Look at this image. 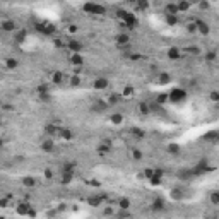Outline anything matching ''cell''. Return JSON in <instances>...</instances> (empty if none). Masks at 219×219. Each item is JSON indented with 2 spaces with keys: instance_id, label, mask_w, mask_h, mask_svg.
Instances as JSON below:
<instances>
[{
  "instance_id": "1",
  "label": "cell",
  "mask_w": 219,
  "mask_h": 219,
  "mask_svg": "<svg viewBox=\"0 0 219 219\" xmlns=\"http://www.w3.org/2000/svg\"><path fill=\"white\" fill-rule=\"evenodd\" d=\"M185 98H187V92L183 91V89H173V91L168 94V99H171V101H175V103L183 101Z\"/></svg>"
},
{
  "instance_id": "2",
  "label": "cell",
  "mask_w": 219,
  "mask_h": 219,
  "mask_svg": "<svg viewBox=\"0 0 219 219\" xmlns=\"http://www.w3.org/2000/svg\"><path fill=\"white\" fill-rule=\"evenodd\" d=\"M53 149H55V142L52 139H45L41 142V151H45V152H52Z\"/></svg>"
},
{
  "instance_id": "3",
  "label": "cell",
  "mask_w": 219,
  "mask_h": 219,
  "mask_svg": "<svg viewBox=\"0 0 219 219\" xmlns=\"http://www.w3.org/2000/svg\"><path fill=\"white\" fill-rule=\"evenodd\" d=\"M67 46H69L70 52H74V53H79L80 50H82V43L75 41V39H70V41L67 43Z\"/></svg>"
},
{
  "instance_id": "4",
  "label": "cell",
  "mask_w": 219,
  "mask_h": 219,
  "mask_svg": "<svg viewBox=\"0 0 219 219\" xmlns=\"http://www.w3.org/2000/svg\"><path fill=\"white\" fill-rule=\"evenodd\" d=\"M106 87H108V79L99 77V79L94 80V89H106Z\"/></svg>"
},
{
  "instance_id": "5",
  "label": "cell",
  "mask_w": 219,
  "mask_h": 219,
  "mask_svg": "<svg viewBox=\"0 0 219 219\" xmlns=\"http://www.w3.org/2000/svg\"><path fill=\"white\" fill-rule=\"evenodd\" d=\"M26 31L24 29H21V31H14V41L16 43H24V39H26Z\"/></svg>"
},
{
  "instance_id": "6",
  "label": "cell",
  "mask_w": 219,
  "mask_h": 219,
  "mask_svg": "<svg viewBox=\"0 0 219 219\" xmlns=\"http://www.w3.org/2000/svg\"><path fill=\"white\" fill-rule=\"evenodd\" d=\"M2 29L4 31H17V26H16V22L14 21H5V22H2Z\"/></svg>"
},
{
  "instance_id": "7",
  "label": "cell",
  "mask_w": 219,
  "mask_h": 219,
  "mask_svg": "<svg viewBox=\"0 0 219 219\" xmlns=\"http://www.w3.org/2000/svg\"><path fill=\"white\" fill-rule=\"evenodd\" d=\"M82 62H84V58H82V55H79V53H74L72 57H70V64L75 65V67H80Z\"/></svg>"
},
{
  "instance_id": "8",
  "label": "cell",
  "mask_w": 219,
  "mask_h": 219,
  "mask_svg": "<svg viewBox=\"0 0 219 219\" xmlns=\"http://www.w3.org/2000/svg\"><path fill=\"white\" fill-rule=\"evenodd\" d=\"M110 122L113 125H120V123H123V115L122 113H113L111 117H110Z\"/></svg>"
},
{
  "instance_id": "9",
  "label": "cell",
  "mask_w": 219,
  "mask_h": 219,
  "mask_svg": "<svg viewBox=\"0 0 219 219\" xmlns=\"http://www.w3.org/2000/svg\"><path fill=\"white\" fill-rule=\"evenodd\" d=\"M105 110H108V103H105V101H98L96 105L92 106V111H98V113L105 111Z\"/></svg>"
},
{
  "instance_id": "10",
  "label": "cell",
  "mask_w": 219,
  "mask_h": 219,
  "mask_svg": "<svg viewBox=\"0 0 219 219\" xmlns=\"http://www.w3.org/2000/svg\"><path fill=\"white\" fill-rule=\"evenodd\" d=\"M98 151H99V154H108L110 151H111V142H105V144H101L99 147H98Z\"/></svg>"
},
{
  "instance_id": "11",
  "label": "cell",
  "mask_w": 219,
  "mask_h": 219,
  "mask_svg": "<svg viewBox=\"0 0 219 219\" xmlns=\"http://www.w3.org/2000/svg\"><path fill=\"white\" fill-rule=\"evenodd\" d=\"M164 14H177L178 16V5L177 4H168L164 7Z\"/></svg>"
},
{
  "instance_id": "12",
  "label": "cell",
  "mask_w": 219,
  "mask_h": 219,
  "mask_svg": "<svg viewBox=\"0 0 219 219\" xmlns=\"http://www.w3.org/2000/svg\"><path fill=\"white\" fill-rule=\"evenodd\" d=\"M58 134L62 135V139H65V140L74 139V134H72V130H67V128H64V130H58Z\"/></svg>"
},
{
  "instance_id": "13",
  "label": "cell",
  "mask_w": 219,
  "mask_h": 219,
  "mask_svg": "<svg viewBox=\"0 0 219 219\" xmlns=\"http://www.w3.org/2000/svg\"><path fill=\"white\" fill-rule=\"evenodd\" d=\"M168 57H170L171 60H177L178 57H180V50L177 48V46H173V48L168 50Z\"/></svg>"
},
{
  "instance_id": "14",
  "label": "cell",
  "mask_w": 219,
  "mask_h": 219,
  "mask_svg": "<svg viewBox=\"0 0 219 219\" xmlns=\"http://www.w3.org/2000/svg\"><path fill=\"white\" fill-rule=\"evenodd\" d=\"M27 212H29V205H27V204H19V205H17V214L27 216Z\"/></svg>"
},
{
  "instance_id": "15",
  "label": "cell",
  "mask_w": 219,
  "mask_h": 219,
  "mask_svg": "<svg viewBox=\"0 0 219 219\" xmlns=\"http://www.w3.org/2000/svg\"><path fill=\"white\" fill-rule=\"evenodd\" d=\"M166 22H168L170 26L177 24V22H178V16H177V14H166Z\"/></svg>"
},
{
  "instance_id": "16",
  "label": "cell",
  "mask_w": 219,
  "mask_h": 219,
  "mask_svg": "<svg viewBox=\"0 0 219 219\" xmlns=\"http://www.w3.org/2000/svg\"><path fill=\"white\" fill-rule=\"evenodd\" d=\"M87 204H89V205H92V207H96V205H99V204H101V197L92 195V197L87 199Z\"/></svg>"
},
{
  "instance_id": "17",
  "label": "cell",
  "mask_w": 219,
  "mask_h": 219,
  "mask_svg": "<svg viewBox=\"0 0 219 219\" xmlns=\"http://www.w3.org/2000/svg\"><path fill=\"white\" fill-rule=\"evenodd\" d=\"M152 209H154V211H163V209H164V202H163L161 199H156L154 204H152Z\"/></svg>"
},
{
  "instance_id": "18",
  "label": "cell",
  "mask_w": 219,
  "mask_h": 219,
  "mask_svg": "<svg viewBox=\"0 0 219 219\" xmlns=\"http://www.w3.org/2000/svg\"><path fill=\"white\" fill-rule=\"evenodd\" d=\"M195 26L199 27V31L202 33V34H207V33H209V26L205 24V22H200V21H199L197 24H195Z\"/></svg>"
},
{
  "instance_id": "19",
  "label": "cell",
  "mask_w": 219,
  "mask_h": 219,
  "mask_svg": "<svg viewBox=\"0 0 219 219\" xmlns=\"http://www.w3.org/2000/svg\"><path fill=\"white\" fill-rule=\"evenodd\" d=\"M122 101V96L120 94H111L110 96V99H108V105H117V103Z\"/></svg>"
},
{
  "instance_id": "20",
  "label": "cell",
  "mask_w": 219,
  "mask_h": 219,
  "mask_svg": "<svg viewBox=\"0 0 219 219\" xmlns=\"http://www.w3.org/2000/svg\"><path fill=\"white\" fill-rule=\"evenodd\" d=\"M72 182V171H64L62 175V183H70Z\"/></svg>"
},
{
  "instance_id": "21",
  "label": "cell",
  "mask_w": 219,
  "mask_h": 219,
  "mask_svg": "<svg viewBox=\"0 0 219 219\" xmlns=\"http://www.w3.org/2000/svg\"><path fill=\"white\" fill-rule=\"evenodd\" d=\"M130 132H132V135H135V139H144V132H142L140 128L134 127L132 130H130Z\"/></svg>"
},
{
  "instance_id": "22",
  "label": "cell",
  "mask_w": 219,
  "mask_h": 219,
  "mask_svg": "<svg viewBox=\"0 0 219 219\" xmlns=\"http://www.w3.org/2000/svg\"><path fill=\"white\" fill-rule=\"evenodd\" d=\"M46 134H50V135L58 134V128L55 127V123H50V125H46Z\"/></svg>"
},
{
  "instance_id": "23",
  "label": "cell",
  "mask_w": 219,
  "mask_h": 219,
  "mask_svg": "<svg viewBox=\"0 0 219 219\" xmlns=\"http://www.w3.org/2000/svg\"><path fill=\"white\" fill-rule=\"evenodd\" d=\"M5 67H7V69H9V70H14V69H16V67H17V60H14V58H9V60H7V62H5Z\"/></svg>"
},
{
  "instance_id": "24",
  "label": "cell",
  "mask_w": 219,
  "mask_h": 219,
  "mask_svg": "<svg viewBox=\"0 0 219 219\" xmlns=\"http://www.w3.org/2000/svg\"><path fill=\"white\" fill-rule=\"evenodd\" d=\"M177 5H178V12H183V11H188V7H190V4L183 0V2H180V4H177Z\"/></svg>"
},
{
  "instance_id": "25",
  "label": "cell",
  "mask_w": 219,
  "mask_h": 219,
  "mask_svg": "<svg viewBox=\"0 0 219 219\" xmlns=\"http://www.w3.org/2000/svg\"><path fill=\"white\" fill-rule=\"evenodd\" d=\"M52 80H53L55 84H62V80H64V77H62V74L60 72H55L53 77H52Z\"/></svg>"
},
{
  "instance_id": "26",
  "label": "cell",
  "mask_w": 219,
  "mask_h": 219,
  "mask_svg": "<svg viewBox=\"0 0 219 219\" xmlns=\"http://www.w3.org/2000/svg\"><path fill=\"white\" fill-rule=\"evenodd\" d=\"M22 183H24L26 187H34V183H36V182H34V178H33V177H26L24 180H22Z\"/></svg>"
},
{
  "instance_id": "27",
  "label": "cell",
  "mask_w": 219,
  "mask_h": 219,
  "mask_svg": "<svg viewBox=\"0 0 219 219\" xmlns=\"http://www.w3.org/2000/svg\"><path fill=\"white\" fill-rule=\"evenodd\" d=\"M105 7H101V5H98V4H94V12H92V14H98V16H103V14H105Z\"/></svg>"
},
{
  "instance_id": "28",
  "label": "cell",
  "mask_w": 219,
  "mask_h": 219,
  "mask_svg": "<svg viewBox=\"0 0 219 219\" xmlns=\"http://www.w3.org/2000/svg\"><path fill=\"white\" fill-rule=\"evenodd\" d=\"M82 11L87 12V14H92V12H94V4H84Z\"/></svg>"
},
{
  "instance_id": "29",
  "label": "cell",
  "mask_w": 219,
  "mask_h": 219,
  "mask_svg": "<svg viewBox=\"0 0 219 219\" xmlns=\"http://www.w3.org/2000/svg\"><path fill=\"white\" fill-rule=\"evenodd\" d=\"M168 151H170L171 154H178V151H180V145H178V144H170V145H168Z\"/></svg>"
},
{
  "instance_id": "30",
  "label": "cell",
  "mask_w": 219,
  "mask_h": 219,
  "mask_svg": "<svg viewBox=\"0 0 219 219\" xmlns=\"http://www.w3.org/2000/svg\"><path fill=\"white\" fill-rule=\"evenodd\" d=\"M118 205H120L122 209H128V207H130V200H128V199H120Z\"/></svg>"
},
{
  "instance_id": "31",
  "label": "cell",
  "mask_w": 219,
  "mask_h": 219,
  "mask_svg": "<svg viewBox=\"0 0 219 219\" xmlns=\"http://www.w3.org/2000/svg\"><path fill=\"white\" fill-rule=\"evenodd\" d=\"M117 41H118V45H127V43H128V36H127V34H120V36L117 38Z\"/></svg>"
},
{
  "instance_id": "32",
  "label": "cell",
  "mask_w": 219,
  "mask_h": 219,
  "mask_svg": "<svg viewBox=\"0 0 219 219\" xmlns=\"http://www.w3.org/2000/svg\"><path fill=\"white\" fill-rule=\"evenodd\" d=\"M211 202H212L214 205H217V204H219V193L217 192H212V193H211Z\"/></svg>"
},
{
  "instance_id": "33",
  "label": "cell",
  "mask_w": 219,
  "mask_h": 219,
  "mask_svg": "<svg viewBox=\"0 0 219 219\" xmlns=\"http://www.w3.org/2000/svg\"><path fill=\"white\" fill-rule=\"evenodd\" d=\"M149 182L152 183V185H159V183H161V177H158V175H152V177L149 178Z\"/></svg>"
},
{
  "instance_id": "34",
  "label": "cell",
  "mask_w": 219,
  "mask_h": 219,
  "mask_svg": "<svg viewBox=\"0 0 219 219\" xmlns=\"http://www.w3.org/2000/svg\"><path fill=\"white\" fill-rule=\"evenodd\" d=\"M159 80H161V84H168L170 82V74H161Z\"/></svg>"
},
{
  "instance_id": "35",
  "label": "cell",
  "mask_w": 219,
  "mask_h": 219,
  "mask_svg": "<svg viewBox=\"0 0 219 219\" xmlns=\"http://www.w3.org/2000/svg\"><path fill=\"white\" fill-rule=\"evenodd\" d=\"M168 101V94H159L158 96V99H156V103H159V105H163V103Z\"/></svg>"
},
{
  "instance_id": "36",
  "label": "cell",
  "mask_w": 219,
  "mask_h": 219,
  "mask_svg": "<svg viewBox=\"0 0 219 219\" xmlns=\"http://www.w3.org/2000/svg\"><path fill=\"white\" fill-rule=\"evenodd\" d=\"M140 113H142V115H147V113H149V105H145V103H142V105H140Z\"/></svg>"
},
{
  "instance_id": "37",
  "label": "cell",
  "mask_w": 219,
  "mask_h": 219,
  "mask_svg": "<svg viewBox=\"0 0 219 219\" xmlns=\"http://www.w3.org/2000/svg\"><path fill=\"white\" fill-rule=\"evenodd\" d=\"M39 99L41 101H50V92H39Z\"/></svg>"
},
{
  "instance_id": "38",
  "label": "cell",
  "mask_w": 219,
  "mask_h": 219,
  "mask_svg": "<svg viewBox=\"0 0 219 219\" xmlns=\"http://www.w3.org/2000/svg\"><path fill=\"white\" fill-rule=\"evenodd\" d=\"M132 156H134V159H142V152H140L139 149H135L134 152H132Z\"/></svg>"
},
{
  "instance_id": "39",
  "label": "cell",
  "mask_w": 219,
  "mask_h": 219,
  "mask_svg": "<svg viewBox=\"0 0 219 219\" xmlns=\"http://www.w3.org/2000/svg\"><path fill=\"white\" fill-rule=\"evenodd\" d=\"M38 92H48V86H46V84L38 86Z\"/></svg>"
},
{
  "instance_id": "40",
  "label": "cell",
  "mask_w": 219,
  "mask_h": 219,
  "mask_svg": "<svg viewBox=\"0 0 219 219\" xmlns=\"http://www.w3.org/2000/svg\"><path fill=\"white\" fill-rule=\"evenodd\" d=\"M72 170H74V163H65L64 171H72Z\"/></svg>"
},
{
  "instance_id": "41",
  "label": "cell",
  "mask_w": 219,
  "mask_h": 219,
  "mask_svg": "<svg viewBox=\"0 0 219 219\" xmlns=\"http://www.w3.org/2000/svg\"><path fill=\"white\" fill-rule=\"evenodd\" d=\"M211 99H212V101H219V92L217 91H212V92H211Z\"/></svg>"
},
{
  "instance_id": "42",
  "label": "cell",
  "mask_w": 219,
  "mask_h": 219,
  "mask_svg": "<svg viewBox=\"0 0 219 219\" xmlns=\"http://www.w3.org/2000/svg\"><path fill=\"white\" fill-rule=\"evenodd\" d=\"M137 4L140 9H147V0H137Z\"/></svg>"
},
{
  "instance_id": "43",
  "label": "cell",
  "mask_w": 219,
  "mask_h": 219,
  "mask_svg": "<svg viewBox=\"0 0 219 219\" xmlns=\"http://www.w3.org/2000/svg\"><path fill=\"white\" fill-rule=\"evenodd\" d=\"M152 175H154V170H145V171H144V177L147 178V180H149Z\"/></svg>"
},
{
  "instance_id": "44",
  "label": "cell",
  "mask_w": 219,
  "mask_h": 219,
  "mask_svg": "<svg viewBox=\"0 0 219 219\" xmlns=\"http://www.w3.org/2000/svg\"><path fill=\"white\" fill-rule=\"evenodd\" d=\"M205 139H209V140H214V139H216V132H209V134L205 135Z\"/></svg>"
},
{
  "instance_id": "45",
  "label": "cell",
  "mask_w": 219,
  "mask_h": 219,
  "mask_svg": "<svg viewBox=\"0 0 219 219\" xmlns=\"http://www.w3.org/2000/svg\"><path fill=\"white\" fill-rule=\"evenodd\" d=\"M205 58H207V60H214V58H216V52H209Z\"/></svg>"
},
{
  "instance_id": "46",
  "label": "cell",
  "mask_w": 219,
  "mask_h": 219,
  "mask_svg": "<svg viewBox=\"0 0 219 219\" xmlns=\"http://www.w3.org/2000/svg\"><path fill=\"white\" fill-rule=\"evenodd\" d=\"M132 94V87H125V91H123V96H130Z\"/></svg>"
},
{
  "instance_id": "47",
  "label": "cell",
  "mask_w": 219,
  "mask_h": 219,
  "mask_svg": "<svg viewBox=\"0 0 219 219\" xmlns=\"http://www.w3.org/2000/svg\"><path fill=\"white\" fill-rule=\"evenodd\" d=\"M72 86H79V77H72V82H70Z\"/></svg>"
},
{
  "instance_id": "48",
  "label": "cell",
  "mask_w": 219,
  "mask_h": 219,
  "mask_svg": "<svg viewBox=\"0 0 219 219\" xmlns=\"http://www.w3.org/2000/svg\"><path fill=\"white\" fill-rule=\"evenodd\" d=\"M7 205V199H2V200H0V207H5Z\"/></svg>"
},
{
  "instance_id": "49",
  "label": "cell",
  "mask_w": 219,
  "mask_h": 219,
  "mask_svg": "<svg viewBox=\"0 0 219 219\" xmlns=\"http://www.w3.org/2000/svg\"><path fill=\"white\" fill-rule=\"evenodd\" d=\"M45 177H46V178H52V171L46 170V171H45Z\"/></svg>"
},
{
  "instance_id": "50",
  "label": "cell",
  "mask_w": 219,
  "mask_h": 219,
  "mask_svg": "<svg viewBox=\"0 0 219 219\" xmlns=\"http://www.w3.org/2000/svg\"><path fill=\"white\" fill-rule=\"evenodd\" d=\"M188 31H195V24H190V26H188Z\"/></svg>"
},
{
  "instance_id": "51",
  "label": "cell",
  "mask_w": 219,
  "mask_h": 219,
  "mask_svg": "<svg viewBox=\"0 0 219 219\" xmlns=\"http://www.w3.org/2000/svg\"><path fill=\"white\" fill-rule=\"evenodd\" d=\"M2 145H4V142H2V139H0V147H2Z\"/></svg>"
},
{
  "instance_id": "52",
  "label": "cell",
  "mask_w": 219,
  "mask_h": 219,
  "mask_svg": "<svg viewBox=\"0 0 219 219\" xmlns=\"http://www.w3.org/2000/svg\"><path fill=\"white\" fill-rule=\"evenodd\" d=\"M0 125H2V122H0Z\"/></svg>"
}]
</instances>
